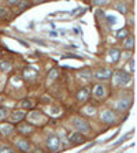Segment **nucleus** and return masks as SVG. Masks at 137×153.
Segmentation results:
<instances>
[{
  "instance_id": "nucleus-30",
  "label": "nucleus",
  "mask_w": 137,
  "mask_h": 153,
  "mask_svg": "<svg viewBox=\"0 0 137 153\" xmlns=\"http://www.w3.org/2000/svg\"><path fill=\"white\" fill-rule=\"evenodd\" d=\"M125 139H126V135H125V137H122L121 139H119V142H118V144H115V145H114V146H119V145H121V144H122V142L125 141Z\"/></svg>"
},
{
  "instance_id": "nucleus-22",
  "label": "nucleus",
  "mask_w": 137,
  "mask_h": 153,
  "mask_svg": "<svg viewBox=\"0 0 137 153\" xmlns=\"http://www.w3.org/2000/svg\"><path fill=\"white\" fill-rule=\"evenodd\" d=\"M56 77H58V70H51V71H49V74H48V78L51 79V81H52V79H55Z\"/></svg>"
},
{
  "instance_id": "nucleus-11",
  "label": "nucleus",
  "mask_w": 137,
  "mask_h": 153,
  "mask_svg": "<svg viewBox=\"0 0 137 153\" xmlns=\"http://www.w3.org/2000/svg\"><path fill=\"white\" fill-rule=\"evenodd\" d=\"M0 131H1V134H4V135H10V134L14 131V127H12V125H1L0 126Z\"/></svg>"
},
{
  "instance_id": "nucleus-24",
  "label": "nucleus",
  "mask_w": 137,
  "mask_h": 153,
  "mask_svg": "<svg viewBox=\"0 0 137 153\" xmlns=\"http://www.w3.org/2000/svg\"><path fill=\"white\" fill-rule=\"evenodd\" d=\"M92 3L96 4V6H104V4L108 3V0H92Z\"/></svg>"
},
{
  "instance_id": "nucleus-16",
  "label": "nucleus",
  "mask_w": 137,
  "mask_h": 153,
  "mask_svg": "<svg viewBox=\"0 0 137 153\" xmlns=\"http://www.w3.org/2000/svg\"><path fill=\"white\" fill-rule=\"evenodd\" d=\"M115 8H117V10L121 12V14H123V15L128 12V6H126L125 3H118L117 6H115Z\"/></svg>"
},
{
  "instance_id": "nucleus-5",
  "label": "nucleus",
  "mask_w": 137,
  "mask_h": 153,
  "mask_svg": "<svg viewBox=\"0 0 137 153\" xmlns=\"http://www.w3.org/2000/svg\"><path fill=\"white\" fill-rule=\"evenodd\" d=\"M27 119L32 120V122H34V123H39V122H43L44 116L41 112H39V111H33V112H30V114L27 115Z\"/></svg>"
},
{
  "instance_id": "nucleus-8",
  "label": "nucleus",
  "mask_w": 137,
  "mask_h": 153,
  "mask_svg": "<svg viewBox=\"0 0 137 153\" xmlns=\"http://www.w3.org/2000/svg\"><path fill=\"white\" fill-rule=\"evenodd\" d=\"M77 98H78V101H86L88 98H89V90L86 89V88H84V89H81V90L77 93Z\"/></svg>"
},
{
  "instance_id": "nucleus-17",
  "label": "nucleus",
  "mask_w": 137,
  "mask_h": 153,
  "mask_svg": "<svg viewBox=\"0 0 137 153\" xmlns=\"http://www.w3.org/2000/svg\"><path fill=\"white\" fill-rule=\"evenodd\" d=\"M128 36H129L128 29H121V30H118V33H117V38H125Z\"/></svg>"
},
{
  "instance_id": "nucleus-28",
  "label": "nucleus",
  "mask_w": 137,
  "mask_h": 153,
  "mask_svg": "<svg viewBox=\"0 0 137 153\" xmlns=\"http://www.w3.org/2000/svg\"><path fill=\"white\" fill-rule=\"evenodd\" d=\"M107 19H108V23H111V25L115 23V21H117L115 18H114V16H107Z\"/></svg>"
},
{
  "instance_id": "nucleus-10",
  "label": "nucleus",
  "mask_w": 137,
  "mask_h": 153,
  "mask_svg": "<svg viewBox=\"0 0 137 153\" xmlns=\"http://www.w3.org/2000/svg\"><path fill=\"white\" fill-rule=\"evenodd\" d=\"M69 141H70L71 144H81V142L84 141V138H82V135L80 133H73L69 135Z\"/></svg>"
},
{
  "instance_id": "nucleus-29",
  "label": "nucleus",
  "mask_w": 137,
  "mask_h": 153,
  "mask_svg": "<svg viewBox=\"0 0 137 153\" xmlns=\"http://www.w3.org/2000/svg\"><path fill=\"white\" fill-rule=\"evenodd\" d=\"M129 66H130V70H132V73H134V60H133V59L130 60Z\"/></svg>"
},
{
  "instance_id": "nucleus-15",
  "label": "nucleus",
  "mask_w": 137,
  "mask_h": 153,
  "mask_svg": "<svg viewBox=\"0 0 137 153\" xmlns=\"http://www.w3.org/2000/svg\"><path fill=\"white\" fill-rule=\"evenodd\" d=\"M126 49H132L134 47V40L133 37H125V43H123Z\"/></svg>"
},
{
  "instance_id": "nucleus-3",
  "label": "nucleus",
  "mask_w": 137,
  "mask_h": 153,
  "mask_svg": "<svg viewBox=\"0 0 137 153\" xmlns=\"http://www.w3.org/2000/svg\"><path fill=\"white\" fill-rule=\"evenodd\" d=\"M113 73L108 70V68H98V70L93 73V77L95 78L100 79V81H107V79L111 78Z\"/></svg>"
},
{
  "instance_id": "nucleus-19",
  "label": "nucleus",
  "mask_w": 137,
  "mask_h": 153,
  "mask_svg": "<svg viewBox=\"0 0 137 153\" xmlns=\"http://www.w3.org/2000/svg\"><path fill=\"white\" fill-rule=\"evenodd\" d=\"M21 105H22V108H26V110H29V108H32V107H33V104H32L30 100H22Z\"/></svg>"
},
{
  "instance_id": "nucleus-2",
  "label": "nucleus",
  "mask_w": 137,
  "mask_h": 153,
  "mask_svg": "<svg viewBox=\"0 0 137 153\" xmlns=\"http://www.w3.org/2000/svg\"><path fill=\"white\" fill-rule=\"evenodd\" d=\"M73 126H74V129L75 130H78L80 133H89V130H90V126L89 123L86 122L85 119H81V118H74L73 119Z\"/></svg>"
},
{
  "instance_id": "nucleus-4",
  "label": "nucleus",
  "mask_w": 137,
  "mask_h": 153,
  "mask_svg": "<svg viewBox=\"0 0 137 153\" xmlns=\"http://www.w3.org/2000/svg\"><path fill=\"white\" fill-rule=\"evenodd\" d=\"M59 145H60V141H59V138L56 135H49L47 138V146L49 150H58L59 149Z\"/></svg>"
},
{
  "instance_id": "nucleus-31",
  "label": "nucleus",
  "mask_w": 137,
  "mask_h": 153,
  "mask_svg": "<svg viewBox=\"0 0 137 153\" xmlns=\"http://www.w3.org/2000/svg\"><path fill=\"white\" fill-rule=\"evenodd\" d=\"M49 36H52V37H56V36H58V33H56V31H49Z\"/></svg>"
},
{
  "instance_id": "nucleus-1",
  "label": "nucleus",
  "mask_w": 137,
  "mask_h": 153,
  "mask_svg": "<svg viewBox=\"0 0 137 153\" xmlns=\"http://www.w3.org/2000/svg\"><path fill=\"white\" fill-rule=\"evenodd\" d=\"M111 77H114V85L117 86H125L132 81V75H129L125 71H115V74Z\"/></svg>"
},
{
  "instance_id": "nucleus-9",
  "label": "nucleus",
  "mask_w": 137,
  "mask_h": 153,
  "mask_svg": "<svg viewBox=\"0 0 137 153\" xmlns=\"http://www.w3.org/2000/svg\"><path fill=\"white\" fill-rule=\"evenodd\" d=\"M24 118H25V112H22V111H15V112H12V115H11V122L18 123Z\"/></svg>"
},
{
  "instance_id": "nucleus-14",
  "label": "nucleus",
  "mask_w": 137,
  "mask_h": 153,
  "mask_svg": "<svg viewBox=\"0 0 137 153\" xmlns=\"http://www.w3.org/2000/svg\"><path fill=\"white\" fill-rule=\"evenodd\" d=\"M18 130H19L21 133H24V134H30L32 131H33V127L29 126V125H19Z\"/></svg>"
},
{
  "instance_id": "nucleus-13",
  "label": "nucleus",
  "mask_w": 137,
  "mask_h": 153,
  "mask_svg": "<svg viewBox=\"0 0 137 153\" xmlns=\"http://www.w3.org/2000/svg\"><path fill=\"white\" fill-rule=\"evenodd\" d=\"M18 148H19L21 150H24V152H27V150L30 149V145H29V142L25 141V139H21V141H18Z\"/></svg>"
},
{
  "instance_id": "nucleus-21",
  "label": "nucleus",
  "mask_w": 137,
  "mask_h": 153,
  "mask_svg": "<svg viewBox=\"0 0 137 153\" xmlns=\"http://www.w3.org/2000/svg\"><path fill=\"white\" fill-rule=\"evenodd\" d=\"M3 152H12V148L8 145H0V153Z\"/></svg>"
},
{
  "instance_id": "nucleus-27",
  "label": "nucleus",
  "mask_w": 137,
  "mask_h": 153,
  "mask_svg": "<svg viewBox=\"0 0 137 153\" xmlns=\"http://www.w3.org/2000/svg\"><path fill=\"white\" fill-rule=\"evenodd\" d=\"M10 4H12V6H16V4H19L21 0H7Z\"/></svg>"
},
{
  "instance_id": "nucleus-20",
  "label": "nucleus",
  "mask_w": 137,
  "mask_h": 153,
  "mask_svg": "<svg viewBox=\"0 0 137 153\" xmlns=\"http://www.w3.org/2000/svg\"><path fill=\"white\" fill-rule=\"evenodd\" d=\"M8 115V111L6 110V108H3V107H0V120H3V119L7 118Z\"/></svg>"
},
{
  "instance_id": "nucleus-23",
  "label": "nucleus",
  "mask_w": 137,
  "mask_h": 153,
  "mask_svg": "<svg viewBox=\"0 0 137 153\" xmlns=\"http://www.w3.org/2000/svg\"><path fill=\"white\" fill-rule=\"evenodd\" d=\"M8 15V10L4 7H0V18H6Z\"/></svg>"
},
{
  "instance_id": "nucleus-18",
  "label": "nucleus",
  "mask_w": 137,
  "mask_h": 153,
  "mask_svg": "<svg viewBox=\"0 0 137 153\" xmlns=\"http://www.w3.org/2000/svg\"><path fill=\"white\" fill-rule=\"evenodd\" d=\"M10 63L7 62V60H1V62H0V70L1 71H8L10 70Z\"/></svg>"
},
{
  "instance_id": "nucleus-7",
  "label": "nucleus",
  "mask_w": 137,
  "mask_h": 153,
  "mask_svg": "<svg viewBox=\"0 0 137 153\" xmlns=\"http://www.w3.org/2000/svg\"><path fill=\"white\" fill-rule=\"evenodd\" d=\"M108 56H110V62L117 63L118 60H119V58H121V52H119V49L113 48V49H110L108 51Z\"/></svg>"
},
{
  "instance_id": "nucleus-26",
  "label": "nucleus",
  "mask_w": 137,
  "mask_h": 153,
  "mask_svg": "<svg viewBox=\"0 0 137 153\" xmlns=\"http://www.w3.org/2000/svg\"><path fill=\"white\" fill-rule=\"evenodd\" d=\"M26 7H29V3H27V1H22V3L19 1V8L21 10H24V8H26Z\"/></svg>"
},
{
  "instance_id": "nucleus-6",
  "label": "nucleus",
  "mask_w": 137,
  "mask_h": 153,
  "mask_svg": "<svg viewBox=\"0 0 137 153\" xmlns=\"http://www.w3.org/2000/svg\"><path fill=\"white\" fill-rule=\"evenodd\" d=\"M102 120L104 123H113L115 120V115L113 111H104L102 114Z\"/></svg>"
},
{
  "instance_id": "nucleus-12",
  "label": "nucleus",
  "mask_w": 137,
  "mask_h": 153,
  "mask_svg": "<svg viewBox=\"0 0 137 153\" xmlns=\"http://www.w3.org/2000/svg\"><path fill=\"white\" fill-rule=\"evenodd\" d=\"M93 94L98 98H102L104 96V86L103 85H96V88L93 89Z\"/></svg>"
},
{
  "instance_id": "nucleus-25",
  "label": "nucleus",
  "mask_w": 137,
  "mask_h": 153,
  "mask_svg": "<svg viewBox=\"0 0 137 153\" xmlns=\"http://www.w3.org/2000/svg\"><path fill=\"white\" fill-rule=\"evenodd\" d=\"M118 107H119V110H126V107H128V102H126L125 100H122V101L119 102V105H118Z\"/></svg>"
}]
</instances>
